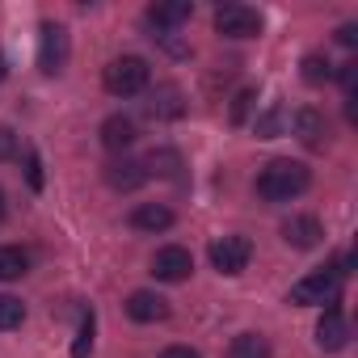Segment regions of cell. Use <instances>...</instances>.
<instances>
[{"mask_svg": "<svg viewBox=\"0 0 358 358\" xmlns=\"http://www.w3.org/2000/svg\"><path fill=\"white\" fill-rule=\"evenodd\" d=\"M152 38H160V47H164L169 55H177V59H186V55H190V47L177 38V34H152Z\"/></svg>", "mask_w": 358, "mask_h": 358, "instance_id": "83f0119b", "label": "cell"}, {"mask_svg": "<svg viewBox=\"0 0 358 358\" xmlns=\"http://www.w3.org/2000/svg\"><path fill=\"white\" fill-rule=\"evenodd\" d=\"M0 220H5V190H0Z\"/></svg>", "mask_w": 358, "mask_h": 358, "instance_id": "1f68e13d", "label": "cell"}, {"mask_svg": "<svg viewBox=\"0 0 358 358\" xmlns=\"http://www.w3.org/2000/svg\"><path fill=\"white\" fill-rule=\"evenodd\" d=\"M215 30L224 38H257L262 34V13L253 5H220L215 9Z\"/></svg>", "mask_w": 358, "mask_h": 358, "instance_id": "5b68a950", "label": "cell"}, {"mask_svg": "<svg viewBox=\"0 0 358 358\" xmlns=\"http://www.w3.org/2000/svg\"><path fill=\"white\" fill-rule=\"evenodd\" d=\"M26 270H30V257H26L22 249L0 245V282H13V278H22Z\"/></svg>", "mask_w": 358, "mask_h": 358, "instance_id": "d6986e66", "label": "cell"}, {"mask_svg": "<svg viewBox=\"0 0 358 358\" xmlns=\"http://www.w3.org/2000/svg\"><path fill=\"white\" fill-rule=\"evenodd\" d=\"M278 127H282V110H278V106H274L266 118H257V135H262V139H274V135H278Z\"/></svg>", "mask_w": 358, "mask_h": 358, "instance_id": "cb8c5ba5", "label": "cell"}, {"mask_svg": "<svg viewBox=\"0 0 358 358\" xmlns=\"http://www.w3.org/2000/svg\"><path fill=\"white\" fill-rule=\"evenodd\" d=\"M228 358H270V341L262 333H241V337H232Z\"/></svg>", "mask_w": 358, "mask_h": 358, "instance_id": "ac0fdd59", "label": "cell"}, {"mask_svg": "<svg viewBox=\"0 0 358 358\" xmlns=\"http://www.w3.org/2000/svg\"><path fill=\"white\" fill-rule=\"evenodd\" d=\"M101 143H106L110 152H127V148L135 143V122H131L127 114H110V118L101 122Z\"/></svg>", "mask_w": 358, "mask_h": 358, "instance_id": "9a60e30c", "label": "cell"}, {"mask_svg": "<svg viewBox=\"0 0 358 358\" xmlns=\"http://www.w3.org/2000/svg\"><path fill=\"white\" fill-rule=\"evenodd\" d=\"M337 43H341V47H358V26H354V22L337 26Z\"/></svg>", "mask_w": 358, "mask_h": 358, "instance_id": "f1b7e54d", "label": "cell"}, {"mask_svg": "<svg viewBox=\"0 0 358 358\" xmlns=\"http://www.w3.org/2000/svg\"><path fill=\"white\" fill-rule=\"evenodd\" d=\"M337 291H341V274L333 270V266H324V270H312V274H303L295 287H291V303H299V308H312V303H333L337 299Z\"/></svg>", "mask_w": 358, "mask_h": 358, "instance_id": "3957f363", "label": "cell"}, {"mask_svg": "<svg viewBox=\"0 0 358 358\" xmlns=\"http://www.w3.org/2000/svg\"><path fill=\"white\" fill-rule=\"evenodd\" d=\"M148 80H152V68H148V59H139V55H118V59H110L106 72H101V85H106V93H114V97H135V93L148 89Z\"/></svg>", "mask_w": 358, "mask_h": 358, "instance_id": "7a4b0ae2", "label": "cell"}, {"mask_svg": "<svg viewBox=\"0 0 358 358\" xmlns=\"http://www.w3.org/2000/svg\"><path fill=\"white\" fill-rule=\"evenodd\" d=\"M13 156H17V131L0 127V160H13Z\"/></svg>", "mask_w": 358, "mask_h": 358, "instance_id": "484cf974", "label": "cell"}, {"mask_svg": "<svg viewBox=\"0 0 358 358\" xmlns=\"http://www.w3.org/2000/svg\"><path fill=\"white\" fill-rule=\"evenodd\" d=\"M253 262V241L249 236H220L211 241V266L220 274H241Z\"/></svg>", "mask_w": 358, "mask_h": 358, "instance_id": "8992f818", "label": "cell"}, {"mask_svg": "<svg viewBox=\"0 0 358 358\" xmlns=\"http://www.w3.org/2000/svg\"><path fill=\"white\" fill-rule=\"evenodd\" d=\"M299 76H303V85H324V80L333 76V64H329L320 51H312V55H303V64H299Z\"/></svg>", "mask_w": 358, "mask_h": 358, "instance_id": "ffe728a7", "label": "cell"}, {"mask_svg": "<svg viewBox=\"0 0 358 358\" xmlns=\"http://www.w3.org/2000/svg\"><path fill=\"white\" fill-rule=\"evenodd\" d=\"M68 55H72V43H68V30L55 26V22H43L38 30V68L47 76H59L68 68Z\"/></svg>", "mask_w": 358, "mask_h": 358, "instance_id": "277c9868", "label": "cell"}, {"mask_svg": "<svg viewBox=\"0 0 358 358\" xmlns=\"http://www.w3.org/2000/svg\"><path fill=\"white\" fill-rule=\"evenodd\" d=\"M106 182H110L114 190H122V194L139 190V186L148 182L143 160H131V156H122V160H110V164H106Z\"/></svg>", "mask_w": 358, "mask_h": 358, "instance_id": "4fadbf2b", "label": "cell"}, {"mask_svg": "<svg viewBox=\"0 0 358 358\" xmlns=\"http://www.w3.org/2000/svg\"><path fill=\"white\" fill-rule=\"evenodd\" d=\"M282 241H287L291 249H316V245L324 241V228H320L316 215H291V220L282 224Z\"/></svg>", "mask_w": 358, "mask_h": 358, "instance_id": "7c38bea8", "label": "cell"}, {"mask_svg": "<svg viewBox=\"0 0 358 358\" xmlns=\"http://www.w3.org/2000/svg\"><path fill=\"white\" fill-rule=\"evenodd\" d=\"M26 182H30V190H43V160H38V152H26Z\"/></svg>", "mask_w": 358, "mask_h": 358, "instance_id": "d4e9b609", "label": "cell"}, {"mask_svg": "<svg viewBox=\"0 0 358 358\" xmlns=\"http://www.w3.org/2000/svg\"><path fill=\"white\" fill-rule=\"evenodd\" d=\"M291 131H295V139H299L303 148H312V152H320V148L329 143V122H324V114H320L316 106H303V110H295V118H291Z\"/></svg>", "mask_w": 358, "mask_h": 358, "instance_id": "ba28073f", "label": "cell"}, {"mask_svg": "<svg viewBox=\"0 0 358 358\" xmlns=\"http://www.w3.org/2000/svg\"><path fill=\"white\" fill-rule=\"evenodd\" d=\"M22 320H26V303L17 299V295H0V329H22Z\"/></svg>", "mask_w": 358, "mask_h": 358, "instance_id": "44dd1931", "label": "cell"}, {"mask_svg": "<svg viewBox=\"0 0 358 358\" xmlns=\"http://www.w3.org/2000/svg\"><path fill=\"white\" fill-rule=\"evenodd\" d=\"M93 329H97V320H93V312H85V320H80V329H76V341H72V358H89V350H93Z\"/></svg>", "mask_w": 358, "mask_h": 358, "instance_id": "603a6c76", "label": "cell"}, {"mask_svg": "<svg viewBox=\"0 0 358 358\" xmlns=\"http://www.w3.org/2000/svg\"><path fill=\"white\" fill-rule=\"evenodd\" d=\"M182 114H186V97H182V89H177V85H156L148 93V118L173 122V118H182Z\"/></svg>", "mask_w": 358, "mask_h": 358, "instance_id": "30bf717a", "label": "cell"}, {"mask_svg": "<svg viewBox=\"0 0 358 358\" xmlns=\"http://www.w3.org/2000/svg\"><path fill=\"white\" fill-rule=\"evenodd\" d=\"M152 274H156V282H186V278L194 274L190 249H182V245H164V249H156Z\"/></svg>", "mask_w": 358, "mask_h": 358, "instance_id": "52a82bcc", "label": "cell"}, {"mask_svg": "<svg viewBox=\"0 0 358 358\" xmlns=\"http://www.w3.org/2000/svg\"><path fill=\"white\" fill-rule=\"evenodd\" d=\"M143 173L152 177H182V156H177L173 148H152V156L143 160Z\"/></svg>", "mask_w": 358, "mask_h": 358, "instance_id": "e0dca14e", "label": "cell"}, {"mask_svg": "<svg viewBox=\"0 0 358 358\" xmlns=\"http://www.w3.org/2000/svg\"><path fill=\"white\" fill-rule=\"evenodd\" d=\"M9 76V68H5V55H0V80H5Z\"/></svg>", "mask_w": 358, "mask_h": 358, "instance_id": "4dcf8cb0", "label": "cell"}, {"mask_svg": "<svg viewBox=\"0 0 358 358\" xmlns=\"http://www.w3.org/2000/svg\"><path fill=\"white\" fill-rule=\"evenodd\" d=\"M337 80H341V89H345V97H354V89H358V64L350 59V64H341V72H337Z\"/></svg>", "mask_w": 358, "mask_h": 358, "instance_id": "4316f807", "label": "cell"}, {"mask_svg": "<svg viewBox=\"0 0 358 358\" xmlns=\"http://www.w3.org/2000/svg\"><path fill=\"white\" fill-rule=\"evenodd\" d=\"M127 316L135 324H156V320L169 316V299L156 295V291H131L127 295Z\"/></svg>", "mask_w": 358, "mask_h": 358, "instance_id": "8fae6325", "label": "cell"}, {"mask_svg": "<svg viewBox=\"0 0 358 358\" xmlns=\"http://www.w3.org/2000/svg\"><path fill=\"white\" fill-rule=\"evenodd\" d=\"M194 17V5L190 0H156V5L148 9V26L152 30H160V34H173L182 22H190Z\"/></svg>", "mask_w": 358, "mask_h": 358, "instance_id": "9c48e42d", "label": "cell"}, {"mask_svg": "<svg viewBox=\"0 0 358 358\" xmlns=\"http://www.w3.org/2000/svg\"><path fill=\"white\" fill-rule=\"evenodd\" d=\"M131 228H139V232H164V228H173V211L164 203H139L131 211Z\"/></svg>", "mask_w": 358, "mask_h": 358, "instance_id": "2e32d148", "label": "cell"}, {"mask_svg": "<svg viewBox=\"0 0 358 358\" xmlns=\"http://www.w3.org/2000/svg\"><path fill=\"white\" fill-rule=\"evenodd\" d=\"M345 341H350V324H345V316H341L337 308H329V312L320 316V324H316V345L333 354V350H341Z\"/></svg>", "mask_w": 358, "mask_h": 358, "instance_id": "5bb4252c", "label": "cell"}, {"mask_svg": "<svg viewBox=\"0 0 358 358\" xmlns=\"http://www.w3.org/2000/svg\"><path fill=\"white\" fill-rule=\"evenodd\" d=\"M160 358H203V354H199V350H190V345H169Z\"/></svg>", "mask_w": 358, "mask_h": 358, "instance_id": "f546056e", "label": "cell"}, {"mask_svg": "<svg viewBox=\"0 0 358 358\" xmlns=\"http://www.w3.org/2000/svg\"><path fill=\"white\" fill-rule=\"evenodd\" d=\"M312 186V169L303 160H270L257 173V194L266 203H291Z\"/></svg>", "mask_w": 358, "mask_h": 358, "instance_id": "6da1fadb", "label": "cell"}, {"mask_svg": "<svg viewBox=\"0 0 358 358\" xmlns=\"http://www.w3.org/2000/svg\"><path fill=\"white\" fill-rule=\"evenodd\" d=\"M253 106H257V93H253V89H241V93L232 97V110H228L232 127H245V122H249V114H253Z\"/></svg>", "mask_w": 358, "mask_h": 358, "instance_id": "7402d4cb", "label": "cell"}]
</instances>
